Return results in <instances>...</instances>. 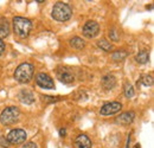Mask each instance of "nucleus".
<instances>
[{
    "instance_id": "16",
    "label": "nucleus",
    "mask_w": 154,
    "mask_h": 148,
    "mask_svg": "<svg viewBox=\"0 0 154 148\" xmlns=\"http://www.w3.org/2000/svg\"><path fill=\"white\" fill-rule=\"evenodd\" d=\"M135 59H136V62H137V63H140V64H146V63L148 62V59H149V55H148V52H147V51L141 50V51L136 55Z\"/></svg>"
},
{
    "instance_id": "8",
    "label": "nucleus",
    "mask_w": 154,
    "mask_h": 148,
    "mask_svg": "<svg viewBox=\"0 0 154 148\" xmlns=\"http://www.w3.org/2000/svg\"><path fill=\"white\" fill-rule=\"evenodd\" d=\"M100 32V25L96 21H87L83 26V36L87 38H95Z\"/></svg>"
},
{
    "instance_id": "4",
    "label": "nucleus",
    "mask_w": 154,
    "mask_h": 148,
    "mask_svg": "<svg viewBox=\"0 0 154 148\" xmlns=\"http://www.w3.org/2000/svg\"><path fill=\"white\" fill-rule=\"evenodd\" d=\"M20 116V110L17 107H7L5 108L1 115H0V122L1 125L4 126H11V125H14L16 122H18Z\"/></svg>"
},
{
    "instance_id": "24",
    "label": "nucleus",
    "mask_w": 154,
    "mask_h": 148,
    "mask_svg": "<svg viewBox=\"0 0 154 148\" xmlns=\"http://www.w3.org/2000/svg\"><path fill=\"white\" fill-rule=\"evenodd\" d=\"M4 50H5V44H4V42H2L1 39H0V56L2 55Z\"/></svg>"
},
{
    "instance_id": "25",
    "label": "nucleus",
    "mask_w": 154,
    "mask_h": 148,
    "mask_svg": "<svg viewBox=\"0 0 154 148\" xmlns=\"http://www.w3.org/2000/svg\"><path fill=\"white\" fill-rule=\"evenodd\" d=\"M65 134H66V130H65V128L59 129V135H60V136H65Z\"/></svg>"
},
{
    "instance_id": "13",
    "label": "nucleus",
    "mask_w": 154,
    "mask_h": 148,
    "mask_svg": "<svg viewBox=\"0 0 154 148\" xmlns=\"http://www.w3.org/2000/svg\"><path fill=\"white\" fill-rule=\"evenodd\" d=\"M115 84H116V79L113 75H107V76H104V77L102 78V85H103V88L107 89V90L113 89V88L115 87Z\"/></svg>"
},
{
    "instance_id": "5",
    "label": "nucleus",
    "mask_w": 154,
    "mask_h": 148,
    "mask_svg": "<svg viewBox=\"0 0 154 148\" xmlns=\"http://www.w3.org/2000/svg\"><path fill=\"white\" fill-rule=\"evenodd\" d=\"M26 131L23 129H12L7 135L6 140L10 145H21L26 141Z\"/></svg>"
},
{
    "instance_id": "17",
    "label": "nucleus",
    "mask_w": 154,
    "mask_h": 148,
    "mask_svg": "<svg viewBox=\"0 0 154 148\" xmlns=\"http://www.w3.org/2000/svg\"><path fill=\"white\" fill-rule=\"evenodd\" d=\"M145 87H152L153 85V77L151 75H145L140 78V82H137Z\"/></svg>"
},
{
    "instance_id": "18",
    "label": "nucleus",
    "mask_w": 154,
    "mask_h": 148,
    "mask_svg": "<svg viewBox=\"0 0 154 148\" xmlns=\"http://www.w3.org/2000/svg\"><path fill=\"white\" fill-rule=\"evenodd\" d=\"M97 45H98V48H101V50H103V51H112V49H113L112 44H110L108 40H106V39L98 40V42H97Z\"/></svg>"
},
{
    "instance_id": "2",
    "label": "nucleus",
    "mask_w": 154,
    "mask_h": 148,
    "mask_svg": "<svg viewBox=\"0 0 154 148\" xmlns=\"http://www.w3.org/2000/svg\"><path fill=\"white\" fill-rule=\"evenodd\" d=\"M33 72H35V68H33L32 64L21 63L14 71V78H16L17 82H19L21 84H25V83H29L32 79Z\"/></svg>"
},
{
    "instance_id": "3",
    "label": "nucleus",
    "mask_w": 154,
    "mask_h": 148,
    "mask_svg": "<svg viewBox=\"0 0 154 148\" xmlns=\"http://www.w3.org/2000/svg\"><path fill=\"white\" fill-rule=\"evenodd\" d=\"M72 16L71 7L65 2H56L52 8V18L57 21H68Z\"/></svg>"
},
{
    "instance_id": "21",
    "label": "nucleus",
    "mask_w": 154,
    "mask_h": 148,
    "mask_svg": "<svg viewBox=\"0 0 154 148\" xmlns=\"http://www.w3.org/2000/svg\"><path fill=\"white\" fill-rule=\"evenodd\" d=\"M109 37H110V39H112V40H114V42H117V40H119V37H117V35H116L115 30L109 31Z\"/></svg>"
},
{
    "instance_id": "9",
    "label": "nucleus",
    "mask_w": 154,
    "mask_h": 148,
    "mask_svg": "<svg viewBox=\"0 0 154 148\" xmlns=\"http://www.w3.org/2000/svg\"><path fill=\"white\" fill-rule=\"evenodd\" d=\"M57 78L64 84H70L75 81V76L71 72V70H69L68 68H59L57 69Z\"/></svg>"
},
{
    "instance_id": "15",
    "label": "nucleus",
    "mask_w": 154,
    "mask_h": 148,
    "mask_svg": "<svg viewBox=\"0 0 154 148\" xmlns=\"http://www.w3.org/2000/svg\"><path fill=\"white\" fill-rule=\"evenodd\" d=\"M70 45L74 48V49H77V50H82L84 46H85V42L79 37H74L70 39Z\"/></svg>"
},
{
    "instance_id": "22",
    "label": "nucleus",
    "mask_w": 154,
    "mask_h": 148,
    "mask_svg": "<svg viewBox=\"0 0 154 148\" xmlns=\"http://www.w3.org/2000/svg\"><path fill=\"white\" fill-rule=\"evenodd\" d=\"M21 148H38V147H37V145H36L35 142L29 141V142H25V145H23Z\"/></svg>"
},
{
    "instance_id": "10",
    "label": "nucleus",
    "mask_w": 154,
    "mask_h": 148,
    "mask_svg": "<svg viewBox=\"0 0 154 148\" xmlns=\"http://www.w3.org/2000/svg\"><path fill=\"white\" fill-rule=\"evenodd\" d=\"M135 119V113L134 111H125L122 114H120L117 117H116V123L119 125H122V126H127V125H131Z\"/></svg>"
},
{
    "instance_id": "14",
    "label": "nucleus",
    "mask_w": 154,
    "mask_h": 148,
    "mask_svg": "<svg viewBox=\"0 0 154 148\" xmlns=\"http://www.w3.org/2000/svg\"><path fill=\"white\" fill-rule=\"evenodd\" d=\"M10 31H11V29H10L8 21L5 18H1L0 19V39L8 37Z\"/></svg>"
},
{
    "instance_id": "12",
    "label": "nucleus",
    "mask_w": 154,
    "mask_h": 148,
    "mask_svg": "<svg viewBox=\"0 0 154 148\" xmlns=\"http://www.w3.org/2000/svg\"><path fill=\"white\" fill-rule=\"evenodd\" d=\"M18 97H19V100L23 102V103H25V104H32L33 102H35V95L33 93H31L30 90H21L18 95Z\"/></svg>"
},
{
    "instance_id": "23",
    "label": "nucleus",
    "mask_w": 154,
    "mask_h": 148,
    "mask_svg": "<svg viewBox=\"0 0 154 148\" xmlns=\"http://www.w3.org/2000/svg\"><path fill=\"white\" fill-rule=\"evenodd\" d=\"M0 145L2 147H8L10 146L8 142H7V140H6V137H4V136H0Z\"/></svg>"
},
{
    "instance_id": "19",
    "label": "nucleus",
    "mask_w": 154,
    "mask_h": 148,
    "mask_svg": "<svg viewBox=\"0 0 154 148\" xmlns=\"http://www.w3.org/2000/svg\"><path fill=\"white\" fill-rule=\"evenodd\" d=\"M134 88H133V85L131 84V83H125V96L127 97V98H132L133 96H134Z\"/></svg>"
},
{
    "instance_id": "1",
    "label": "nucleus",
    "mask_w": 154,
    "mask_h": 148,
    "mask_svg": "<svg viewBox=\"0 0 154 148\" xmlns=\"http://www.w3.org/2000/svg\"><path fill=\"white\" fill-rule=\"evenodd\" d=\"M32 29V21L24 17H14L13 18V31L20 38H26Z\"/></svg>"
},
{
    "instance_id": "20",
    "label": "nucleus",
    "mask_w": 154,
    "mask_h": 148,
    "mask_svg": "<svg viewBox=\"0 0 154 148\" xmlns=\"http://www.w3.org/2000/svg\"><path fill=\"white\" fill-rule=\"evenodd\" d=\"M128 56V54L126 52V51H122V50H120V51H116L113 54V59L114 60H122V59H125L126 57Z\"/></svg>"
},
{
    "instance_id": "7",
    "label": "nucleus",
    "mask_w": 154,
    "mask_h": 148,
    "mask_svg": "<svg viewBox=\"0 0 154 148\" xmlns=\"http://www.w3.org/2000/svg\"><path fill=\"white\" fill-rule=\"evenodd\" d=\"M121 109H122V104L120 102H109V103H106L102 106L100 114L102 116H109V115L117 114Z\"/></svg>"
},
{
    "instance_id": "11",
    "label": "nucleus",
    "mask_w": 154,
    "mask_h": 148,
    "mask_svg": "<svg viewBox=\"0 0 154 148\" xmlns=\"http://www.w3.org/2000/svg\"><path fill=\"white\" fill-rule=\"evenodd\" d=\"M75 148H93L91 140L87 135L81 134L75 139Z\"/></svg>"
},
{
    "instance_id": "6",
    "label": "nucleus",
    "mask_w": 154,
    "mask_h": 148,
    "mask_svg": "<svg viewBox=\"0 0 154 148\" xmlns=\"http://www.w3.org/2000/svg\"><path fill=\"white\" fill-rule=\"evenodd\" d=\"M36 83L43 89H55V82L54 79L45 72H39L36 76Z\"/></svg>"
}]
</instances>
